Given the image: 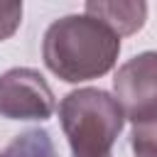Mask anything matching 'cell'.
<instances>
[{
  "instance_id": "52a82bcc",
  "label": "cell",
  "mask_w": 157,
  "mask_h": 157,
  "mask_svg": "<svg viewBox=\"0 0 157 157\" xmlns=\"http://www.w3.org/2000/svg\"><path fill=\"white\" fill-rule=\"evenodd\" d=\"M130 145L135 157H157V118L135 123L130 132Z\"/></svg>"
},
{
  "instance_id": "ba28073f",
  "label": "cell",
  "mask_w": 157,
  "mask_h": 157,
  "mask_svg": "<svg viewBox=\"0 0 157 157\" xmlns=\"http://www.w3.org/2000/svg\"><path fill=\"white\" fill-rule=\"evenodd\" d=\"M22 22V2H0V42L10 39Z\"/></svg>"
},
{
  "instance_id": "8992f818",
  "label": "cell",
  "mask_w": 157,
  "mask_h": 157,
  "mask_svg": "<svg viewBox=\"0 0 157 157\" xmlns=\"http://www.w3.org/2000/svg\"><path fill=\"white\" fill-rule=\"evenodd\" d=\"M0 157H59V152L47 130L32 128V130L15 135L0 150Z\"/></svg>"
},
{
  "instance_id": "6da1fadb",
  "label": "cell",
  "mask_w": 157,
  "mask_h": 157,
  "mask_svg": "<svg viewBox=\"0 0 157 157\" xmlns=\"http://www.w3.org/2000/svg\"><path fill=\"white\" fill-rule=\"evenodd\" d=\"M120 37L91 15H64L54 20L42 39L47 69L66 83L93 81L113 71Z\"/></svg>"
},
{
  "instance_id": "277c9868",
  "label": "cell",
  "mask_w": 157,
  "mask_h": 157,
  "mask_svg": "<svg viewBox=\"0 0 157 157\" xmlns=\"http://www.w3.org/2000/svg\"><path fill=\"white\" fill-rule=\"evenodd\" d=\"M56 108L54 91L47 78L27 66L0 74V118L7 120H47Z\"/></svg>"
},
{
  "instance_id": "5b68a950",
  "label": "cell",
  "mask_w": 157,
  "mask_h": 157,
  "mask_svg": "<svg viewBox=\"0 0 157 157\" xmlns=\"http://www.w3.org/2000/svg\"><path fill=\"white\" fill-rule=\"evenodd\" d=\"M83 12L108 25L118 37H130L145 27L147 2L142 0H88Z\"/></svg>"
},
{
  "instance_id": "3957f363",
  "label": "cell",
  "mask_w": 157,
  "mask_h": 157,
  "mask_svg": "<svg viewBox=\"0 0 157 157\" xmlns=\"http://www.w3.org/2000/svg\"><path fill=\"white\" fill-rule=\"evenodd\" d=\"M113 93L125 118L135 123L157 118V52H142L118 66Z\"/></svg>"
},
{
  "instance_id": "7a4b0ae2",
  "label": "cell",
  "mask_w": 157,
  "mask_h": 157,
  "mask_svg": "<svg viewBox=\"0 0 157 157\" xmlns=\"http://www.w3.org/2000/svg\"><path fill=\"white\" fill-rule=\"evenodd\" d=\"M59 123L69 140L71 157H113L125 113L108 91L76 88L61 98Z\"/></svg>"
}]
</instances>
